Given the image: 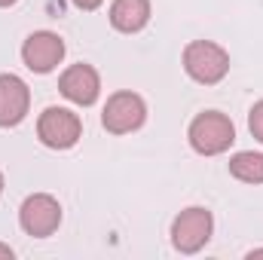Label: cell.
I'll return each mask as SVG.
<instances>
[{"label":"cell","instance_id":"obj_12","mask_svg":"<svg viewBox=\"0 0 263 260\" xmlns=\"http://www.w3.org/2000/svg\"><path fill=\"white\" fill-rule=\"evenodd\" d=\"M248 129H251V135L257 138L263 144V101H257L254 107H251V117H248Z\"/></svg>","mask_w":263,"mask_h":260},{"label":"cell","instance_id":"obj_16","mask_svg":"<svg viewBox=\"0 0 263 260\" xmlns=\"http://www.w3.org/2000/svg\"><path fill=\"white\" fill-rule=\"evenodd\" d=\"M0 193H3V175H0Z\"/></svg>","mask_w":263,"mask_h":260},{"label":"cell","instance_id":"obj_8","mask_svg":"<svg viewBox=\"0 0 263 260\" xmlns=\"http://www.w3.org/2000/svg\"><path fill=\"white\" fill-rule=\"evenodd\" d=\"M59 89H62V95H65L67 101H73L80 107H89V104H95V98L101 92V77H98V70L92 65L80 62V65H70L62 73Z\"/></svg>","mask_w":263,"mask_h":260},{"label":"cell","instance_id":"obj_15","mask_svg":"<svg viewBox=\"0 0 263 260\" xmlns=\"http://www.w3.org/2000/svg\"><path fill=\"white\" fill-rule=\"evenodd\" d=\"M12 3H15V0H0V6H12Z\"/></svg>","mask_w":263,"mask_h":260},{"label":"cell","instance_id":"obj_14","mask_svg":"<svg viewBox=\"0 0 263 260\" xmlns=\"http://www.w3.org/2000/svg\"><path fill=\"white\" fill-rule=\"evenodd\" d=\"M0 260H12V248L9 245H0Z\"/></svg>","mask_w":263,"mask_h":260},{"label":"cell","instance_id":"obj_1","mask_svg":"<svg viewBox=\"0 0 263 260\" xmlns=\"http://www.w3.org/2000/svg\"><path fill=\"white\" fill-rule=\"evenodd\" d=\"M190 147L202 153V156H217L223 150H230V144L236 141V129H233V120L220 110H205L199 114L196 120L190 123Z\"/></svg>","mask_w":263,"mask_h":260},{"label":"cell","instance_id":"obj_4","mask_svg":"<svg viewBox=\"0 0 263 260\" xmlns=\"http://www.w3.org/2000/svg\"><path fill=\"white\" fill-rule=\"evenodd\" d=\"M18 224L28 236H37V239H46L59 230L62 224V205L59 199L49 193H34L28 196L18 208Z\"/></svg>","mask_w":263,"mask_h":260},{"label":"cell","instance_id":"obj_5","mask_svg":"<svg viewBox=\"0 0 263 260\" xmlns=\"http://www.w3.org/2000/svg\"><path fill=\"white\" fill-rule=\"evenodd\" d=\"M144 120H147V104L135 92H114L104 104V114H101L104 129L114 135H129V132L141 129Z\"/></svg>","mask_w":263,"mask_h":260},{"label":"cell","instance_id":"obj_10","mask_svg":"<svg viewBox=\"0 0 263 260\" xmlns=\"http://www.w3.org/2000/svg\"><path fill=\"white\" fill-rule=\"evenodd\" d=\"M150 22V0H114L110 25L123 34H135Z\"/></svg>","mask_w":263,"mask_h":260},{"label":"cell","instance_id":"obj_9","mask_svg":"<svg viewBox=\"0 0 263 260\" xmlns=\"http://www.w3.org/2000/svg\"><path fill=\"white\" fill-rule=\"evenodd\" d=\"M31 107V92L22 77L15 73H0V126H18L28 117Z\"/></svg>","mask_w":263,"mask_h":260},{"label":"cell","instance_id":"obj_3","mask_svg":"<svg viewBox=\"0 0 263 260\" xmlns=\"http://www.w3.org/2000/svg\"><path fill=\"white\" fill-rule=\"evenodd\" d=\"M211 230H214V217L208 208H199V205L184 208L172 224V245L181 254H196L199 248L208 245Z\"/></svg>","mask_w":263,"mask_h":260},{"label":"cell","instance_id":"obj_2","mask_svg":"<svg viewBox=\"0 0 263 260\" xmlns=\"http://www.w3.org/2000/svg\"><path fill=\"white\" fill-rule=\"evenodd\" d=\"M184 70L202 86H214L227 77L230 55H227L223 46H217L211 40H193L184 49Z\"/></svg>","mask_w":263,"mask_h":260},{"label":"cell","instance_id":"obj_11","mask_svg":"<svg viewBox=\"0 0 263 260\" xmlns=\"http://www.w3.org/2000/svg\"><path fill=\"white\" fill-rule=\"evenodd\" d=\"M230 175L245 184H263V153L242 150L230 159Z\"/></svg>","mask_w":263,"mask_h":260},{"label":"cell","instance_id":"obj_7","mask_svg":"<svg viewBox=\"0 0 263 260\" xmlns=\"http://www.w3.org/2000/svg\"><path fill=\"white\" fill-rule=\"evenodd\" d=\"M65 59V40L52 31H34L22 46V62L34 73H49Z\"/></svg>","mask_w":263,"mask_h":260},{"label":"cell","instance_id":"obj_6","mask_svg":"<svg viewBox=\"0 0 263 260\" xmlns=\"http://www.w3.org/2000/svg\"><path fill=\"white\" fill-rule=\"evenodd\" d=\"M37 135H40V141H43L46 147H52V150H67V147H73V144L80 141L83 123H80V117H77L73 110H67V107H46V110L40 114V120H37Z\"/></svg>","mask_w":263,"mask_h":260},{"label":"cell","instance_id":"obj_13","mask_svg":"<svg viewBox=\"0 0 263 260\" xmlns=\"http://www.w3.org/2000/svg\"><path fill=\"white\" fill-rule=\"evenodd\" d=\"M104 0H73V6H80V9H98Z\"/></svg>","mask_w":263,"mask_h":260}]
</instances>
